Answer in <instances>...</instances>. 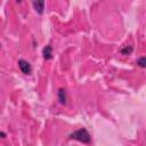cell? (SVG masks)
<instances>
[{"instance_id": "cell-4", "label": "cell", "mask_w": 146, "mask_h": 146, "mask_svg": "<svg viewBox=\"0 0 146 146\" xmlns=\"http://www.w3.org/2000/svg\"><path fill=\"white\" fill-rule=\"evenodd\" d=\"M42 55H43V58L46 60H49L52 58V47L50 44H47L43 49H42Z\"/></svg>"}, {"instance_id": "cell-5", "label": "cell", "mask_w": 146, "mask_h": 146, "mask_svg": "<svg viewBox=\"0 0 146 146\" xmlns=\"http://www.w3.org/2000/svg\"><path fill=\"white\" fill-rule=\"evenodd\" d=\"M44 5H46V2L44 1H33L32 2V6H33V8L35 9V11L38 13V14H42L43 13V10H44Z\"/></svg>"}, {"instance_id": "cell-2", "label": "cell", "mask_w": 146, "mask_h": 146, "mask_svg": "<svg viewBox=\"0 0 146 146\" xmlns=\"http://www.w3.org/2000/svg\"><path fill=\"white\" fill-rule=\"evenodd\" d=\"M18 67H19V70H21L24 74H26V75H30V74L32 73V66H31V64H30L27 60L23 59V58L18 59Z\"/></svg>"}, {"instance_id": "cell-1", "label": "cell", "mask_w": 146, "mask_h": 146, "mask_svg": "<svg viewBox=\"0 0 146 146\" xmlns=\"http://www.w3.org/2000/svg\"><path fill=\"white\" fill-rule=\"evenodd\" d=\"M70 138L74 139V140H78L80 143H83V144H89L91 141V136H90V133L88 132V130L86 128H80V129L73 131L70 135Z\"/></svg>"}, {"instance_id": "cell-8", "label": "cell", "mask_w": 146, "mask_h": 146, "mask_svg": "<svg viewBox=\"0 0 146 146\" xmlns=\"http://www.w3.org/2000/svg\"><path fill=\"white\" fill-rule=\"evenodd\" d=\"M7 136V133L6 132H2V131H0V138H5Z\"/></svg>"}, {"instance_id": "cell-7", "label": "cell", "mask_w": 146, "mask_h": 146, "mask_svg": "<svg viewBox=\"0 0 146 146\" xmlns=\"http://www.w3.org/2000/svg\"><path fill=\"white\" fill-rule=\"evenodd\" d=\"M137 65L140 66L141 68H145V67H146V58H145L144 56L140 57V58H138V59H137Z\"/></svg>"}, {"instance_id": "cell-3", "label": "cell", "mask_w": 146, "mask_h": 146, "mask_svg": "<svg viewBox=\"0 0 146 146\" xmlns=\"http://www.w3.org/2000/svg\"><path fill=\"white\" fill-rule=\"evenodd\" d=\"M57 96H58V100L62 105H65L66 102H67V94H66V90L63 89V88H59L58 91H57Z\"/></svg>"}, {"instance_id": "cell-6", "label": "cell", "mask_w": 146, "mask_h": 146, "mask_svg": "<svg viewBox=\"0 0 146 146\" xmlns=\"http://www.w3.org/2000/svg\"><path fill=\"white\" fill-rule=\"evenodd\" d=\"M133 51V47L132 46H124V47H122L121 48V50H120V52L122 54V55H131V52Z\"/></svg>"}, {"instance_id": "cell-9", "label": "cell", "mask_w": 146, "mask_h": 146, "mask_svg": "<svg viewBox=\"0 0 146 146\" xmlns=\"http://www.w3.org/2000/svg\"><path fill=\"white\" fill-rule=\"evenodd\" d=\"M0 47H1V44H0Z\"/></svg>"}]
</instances>
